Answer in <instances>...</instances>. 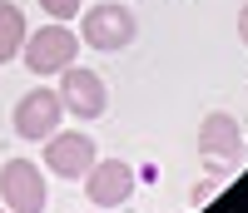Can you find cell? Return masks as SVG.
<instances>
[{"label": "cell", "mask_w": 248, "mask_h": 213, "mask_svg": "<svg viewBox=\"0 0 248 213\" xmlns=\"http://www.w3.org/2000/svg\"><path fill=\"white\" fill-rule=\"evenodd\" d=\"M199 154L209 159V164H238L243 159V129H238V119L233 114H203V124H199Z\"/></svg>", "instance_id": "ba28073f"}, {"label": "cell", "mask_w": 248, "mask_h": 213, "mask_svg": "<svg viewBox=\"0 0 248 213\" xmlns=\"http://www.w3.org/2000/svg\"><path fill=\"white\" fill-rule=\"evenodd\" d=\"M79 183H85V198L94 208H124L134 198V168L124 159H94Z\"/></svg>", "instance_id": "52a82bcc"}, {"label": "cell", "mask_w": 248, "mask_h": 213, "mask_svg": "<svg viewBox=\"0 0 248 213\" xmlns=\"http://www.w3.org/2000/svg\"><path fill=\"white\" fill-rule=\"evenodd\" d=\"M0 213H10V208H5V203H0Z\"/></svg>", "instance_id": "7c38bea8"}, {"label": "cell", "mask_w": 248, "mask_h": 213, "mask_svg": "<svg viewBox=\"0 0 248 213\" xmlns=\"http://www.w3.org/2000/svg\"><path fill=\"white\" fill-rule=\"evenodd\" d=\"M25 10L10 5V0H0V65L5 60H20V45H25Z\"/></svg>", "instance_id": "9c48e42d"}, {"label": "cell", "mask_w": 248, "mask_h": 213, "mask_svg": "<svg viewBox=\"0 0 248 213\" xmlns=\"http://www.w3.org/2000/svg\"><path fill=\"white\" fill-rule=\"evenodd\" d=\"M94 159H99V149H94V139L85 129H55L45 139V174L65 179V183H79Z\"/></svg>", "instance_id": "277c9868"}, {"label": "cell", "mask_w": 248, "mask_h": 213, "mask_svg": "<svg viewBox=\"0 0 248 213\" xmlns=\"http://www.w3.org/2000/svg\"><path fill=\"white\" fill-rule=\"evenodd\" d=\"M238 40L248 45V0H243V10H238Z\"/></svg>", "instance_id": "8fae6325"}, {"label": "cell", "mask_w": 248, "mask_h": 213, "mask_svg": "<svg viewBox=\"0 0 248 213\" xmlns=\"http://www.w3.org/2000/svg\"><path fill=\"white\" fill-rule=\"evenodd\" d=\"M75 55H79V35L65 25V20H50V25H40L25 35V45H20V60H25V70L40 75V79H50L60 70H70L75 65Z\"/></svg>", "instance_id": "7a4b0ae2"}, {"label": "cell", "mask_w": 248, "mask_h": 213, "mask_svg": "<svg viewBox=\"0 0 248 213\" xmlns=\"http://www.w3.org/2000/svg\"><path fill=\"white\" fill-rule=\"evenodd\" d=\"M79 45H90L99 55H114V50H129L134 35H139V20L134 10L124 5V0H99V5H90L85 15H79Z\"/></svg>", "instance_id": "6da1fadb"}, {"label": "cell", "mask_w": 248, "mask_h": 213, "mask_svg": "<svg viewBox=\"0 0 248 213\" xmlns=\"http://www.w3.org/2000/svg\"><path fill=\"white\" fill-rule=\"evenodd\" d=\"M0 198L10 213H45L50 188H45V168L35 159H5L0 164Z\"/></svg>", "instance_id": "3957f363"}, {"label": "cell", "mask_w": 248, "mask_h": 213, "mask_svg": "<svg viewBox=\"0 0 248 213\" xmlns=\"http://www.w3.org/2000/svg\"><path fill=\"white\" fill-rule=\"evenodd\" d=\"M10 119H15V134L25 144H45L60 129V119H65V104H60V94L50 90V84H35L30 94L15 99V114Z\"/></svg>", "instance_id": "5b68a950"}, {"label": "cell", "mask_w": 248, "mask_h": 213, "mask_svg": "<svg viewBox=\"0 0 248 213\" xmlns=\"http://www.w3.org/2000/svg\"><path fill=\"white\" fill-rule=\"evenodd\" d=\"M60 104H65L70 119H99L109 109V90H105V75H94L85 65H70L60 70Z\"/></svg>", "instance_id": "8992f818"}, {"label": "cell", "mask_w": 248, "mask_h": 213, "mask_svg": "<svg viewBox=\"0 0 248 213\" xmlns=\"http://www.w3.org/2000/svg\"><path fill=\"white\" fill-rule=\"evenodd\" d=\"M40 10H45L50 20H65V25H70V20L85 10V5H79V0H40Z\"/></svg>", "instance_id": "30bf717a"}]
</instances>
